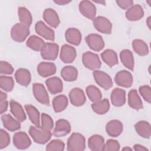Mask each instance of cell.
Returning a JSON list of instances; mask_svg holds the SVG:
<instances>
[{"instance_id":"cell-1","label":"cell","mask_w":151,"mask_h":151,"mask_svg":"<svg viewBox=\"0 0 151 151\" xmlns=\"http://www.w3.org/2000/svg\"><path fill=\"white\" fill-rule=\"evenodd\" d=\"M86 149V139L79 133H73L68 138L67 149L68 151H83Z\"/></svg>"},{"instance_id":"cell-2","label":"cell","mask_w":151,"mask_h":151,"mask_svg":"<svg viewBox=\"0 0 151 151\" xmlns=\"http://www.w3.org/2000/svg\"><path fill=\"white\" fill-rule=\"evenodd\" d=\"M29 134L34 142L40 145H44L47 143L51 137V131H48L38 127L31 126L29 129Z\"/></svg>"},{"instance_id":"cell-3","label":"cell","mask_w":151,"mask_h":151,"mask_svg":"<svg viewBox=\"0 0 151 151\" xmlns=\"http://www.w3.org/2000/svg\"><path fill=\"white\" fill-rule=\"evenodd\" d=\"M82 62L84 66L91 70H97L101 65V62L99 55L90 51L83 53L82 55Z\"/></svg>"},{"instance_id":"cell-4","label":"cell","mask_w":151,"mask_h":151,"mask_svg":"<svg viewBox=\"0 0 151 151\" xmlns=\"http://www.w3.org/2000/svg\"><path fill=\"white\" fill-rule=\"evenodd\" d=\"M29 34V27L21 24L17 23L11 29V37L16 42L24 41Z\"/></svg>"},{"instance_id":"cell-5","label":"cell","mask_w":151,"mask_h":151,"mask_svg":"<svg viewBox=\"0 0 151 151\" xmlns=\"http://www.w3.org/2000/svg\"><path fill=\"white\" fill-rule=\"evenodd\" d=\"M32 92L35 99L41 104L49 106L50 98L47 90L41 83H34L32 86Z\"/></svg>"},{"instance_id":"cell-6","label":"cell","mask_w":151,"mask_h":151,"mask_svg":"<svg viewBox=\"0 0 151 151\" xmlns=\"http://www.w3.org/2000/svg\"><path fill=\"white\" fill-rule=\"evenodd\" d=\"M93 75L96 83L104 90H107L113 86L112 79L106 73L97 70L93 71Z\"/></svg>"},{"instance_id":"cell-7","label":"cell","mask_w":151,"mask_h":151,"mask_svg":"<svg viewBox=\"0 0 151 151\" xmlns=\"http://www.w3.org/2000/svg\"><path fill=\"white\" fill-rule=\"evenodd\" d=\"M94 28L99 32L104 34H110L112 31V24L106 17L98 16L93 19Z\"/></svg>"},{"instance_id":"cell-8","label":"cell","mask_w":151,"mask_h":151,"mask_svg":"<svg viewBox=\"0 0 151 151\" xmlns=\"http://www.w3.org/2000/svg\"><path fill=\"white\" fill-rule=\"evenodd\" d=\"M59 46L58 44L54 42H47L45 43V45L40 52V54L43 59L53 61L57 58Z\"/></svg>"},{"instance_id":"cell-9","label":"cell","mask_w":151,"mask_h":151,"mask_svg":"<svg viewBox=\"0 0 151 151\" xmlns=\"http://www.w3.org/2000/svg\"><path fill=\"white\" fill-rule=\"evenodd\" d=\"M14 146L21 150L28 149L31 145V140L28 135L24 132H16L13 136Z\"/></svg>"},{"instance_id":"cell-10","label":"cell","mask_w":151,"mask_h":151,"mask_svg":"<svg viewBox=\"0 0 151 151\" xmlns=\"http://www.w3.org/2000/svg\"><path fill=\"white\" fill-rule=\"evenodd\" d=\"M78 9L80 13L89 19H94L96 15V7L94 4L87 0L81 1L79 3Z\"/></svg>"},{"instance_id":"cell-11","label":"cell","mask_w":151,"mask_h":151,"mask_svg":"<svg viewBox=\"0 0 151 151\" xmlns=\"http://www.w3.org/2000/svg\"><path fill=\"white\" fill-rule=\"evenodd\" d=\"M115 83L119 86L129 88L132 86L133 78L131 73L127 70H121L117 72L114 77Z\"/></svg>"},{"instance_id":"cell-12","label":"cell","mask_w":151,"mask_h":151,"mask_svg":"<svg viewBox=\"0 0 151 151\" xmlns=\"http://www.w3.org/2000/svg\"><path fill=\"white\" fill-rule=\"evenodd\" d=\"M85 40L90 48L94 51H100L104 47V41L99 34H90L86 37Z\"/></svg>"},{"instance_id":"cell-13","label":"cell","mask_w":151,"mask_h":151,"mask_svg":"<svg viewBox=\"0 0 151 151\" xmlns=\"http://www.w3.org/2000/svg\"><path fill=\"white\" fill-rule=\"evenodd\" d=\"M68 96L71 104L76 107L83 106L86 101V97L83 90L78 87L71 89L69 92Z\"/></svg>"},{"instance_id":"cell-14","label":"cell","mask_w":151,"mask_h":151,"mask_svg":"<svg viewBox=\"0 0 151 151\" xmlns=\"http://www.w3.org/2000/svg\"><path fill=\"white\" fill-rule=\"evenodd\" d=\"M35 32L45 40L53 41L55 40V32L54 30L47 26L45 24L41 21H38L35 25Z\"/></svg>"},{"instance_id":"cell-15","label":"cell","mask_w":151,"mask_h":151,"mask_svg":"<svg viewBox=\"0 0 151 151\" xmlns=\"http://www.w3.org/2000/svg\"><path fill=\"white\" fill-rule=\"evenodd\" d=\"M77 57L76 50L73 46L68 44H64L60 50V58L64 63H73Z\"/></svg>"},{"instance_id":"cell-16","label":"cell","mask_w":151,"mask_h":151,"mask_svg":"<svg viewBox=\"0 0 151 151\" xmlns=\"http://www.w3.org/2000/svg\"><path fill=\"white\" fill-rule=\"evenodd\" d=\"M71 124L65 119H59L55 123L52 134L57 137H63L70 133L71 132Z\"/></svg>"},{"instance_id":"cell-17","label":"cell","mask_w":151,"mask_h":151,"mask_svg":"<svg viewBox=\"0 0 151 151\" xmlns=\"http://www.w3.org/2000/svg\"><path fill=\"white\" fill-rule=\"evenodd\" d=\"M123 130L122 123L118 120H111L107 122L106 125V131L110 137H118Z\"/></svg>"},{"instance_id":"cell-18","label":"cell","mask_w":151,"mask_h":151,"mask_svg":"<svg viewBox=\"0 0 151 151\" xmlns=\"http://www.w3.org/2000/svg\"><path fill=\"white\" fill-rule=\"evenodd\" d=\"M43 19L48 25L53 28L58 27L60 24L58 14L52 8H48L44 11Z\"/></svg>"},{"instance_id":"cell-19","label":"cell","mask_w":151,"mask_h":151,"mask_svg":"<svg viewBox=\"0 0 151 151\" xmlns=\"http://www.w3.org/2000/svg\"><path fill=\"white\" fill-rule=\"evenodd\" d=\"M37 72L42 77H47L54 75L57 71V67L52 62H41L37 66Z\"/></svg>"},{"instance_id":"cell-20","label":"cell","mask_w":151,"mask_h":151,"mask_svg":"<svg viewBox=\"0 0 151 151\" xmlns=\"http://www.w3.org/2000/svg\"><path fill=\"white\" fill-rule=\"evenodd\" d=\"M111 104L115 107H121L126 103V91L120 88H115L111 93Z\"/></svg>"},{"instance_id":"cell-21","label":"cell","mask_w":151,"mask_h":151,"mask_svg":"<svg viewBox=\"0 0 151 151\" xmlns=\"http://www.w3.org/2000/svg\"><path fill=\"white\" fill-rule=\"evenodd\" d=\"M144 11L143 8L139 4L133 5L125 13L126 19L130 21H136L140 19L144 16Z\"/></svg>"},{"instance_id":"cell-22","label":"cell","mask_w":151,"mask_h":151,"mask_svg":"<svg viewBox=\"0 0 151 151\" xmlns=\"http://www.w3.org/2000/svg\"><path fill=\"white\" fill-rule=\"evenodd\" d=\"M47 87L52 94H56L62 92L63 83L62 80L58 77H52L45 81Z\"/></svg>"},{"instance_id":"cell-23","label":"cell","mask_w":151,"mask_h":151,"mask_svg":"<svg viewBox=\"0 0 151 151\" xmlns=\"http://www.w3.org/2000/svg\"><path fill=\"white\" fill-rule=\"evenodd\" d=\"M1 120L4 127L10 132H15L21 128L20 122L17 119H14L9 114L2 115Z\"/></svg>"},{"instance_id":"cell-24","label":"cell","mask_w":151,"mask_h":151,"mask_svg":"<svg viewBox=\"0 0 151 151\" xmlns=\"http://www.w3.org/2000/svg\"><path fill=\"white\" fill-rule=\"evenodd\" d=\"M16 81L22 86H28L31 81V75L29 71L26 68H18L15 73Z\"/></svg>"},{"instance_id":"cell-25","label":"cell","mask_w":151,"mask_h":151,"mask_svg":"<svg viewBox=\"0 0 151 151\" xmlns=\"http://www.w3.org/2000/svg\"><path fill=\"white\" fill-rule=\"evenodd\" d=\"M81 32L76 28H69L65 32V38L67 42L74 45H78L81 41Z\"/></svg>"},{"instance_id":"cell-26","label":"cell","mask_w":151,"mask_h":151,"mask_svg":"<svg viewBox=\"0 0 151 151\" xmlns=\"http://www.w3.org/2000/svg\"><path fill=\"white\" fill-rule=\"evenodd\" d=\"M104 145V139L99 134L92 135L88 139V148L92 151H103Z\"/></svg>"},{"instance_id":"cell-27","label":"cell","mask_w":151,"mask_h":151,"mask_svg":"<svg viewBox=\"0 0 151 151\" xmlns=\"http://www.w3.org/2000/svg\"><path fill=\"white\" fill-rule=\"evenodd\" d=\"M128 104L133 109L139 110L143 109V102L136 90L132 89L128 93Z\"/></svg>"},{"instance_id":"cell-28","label":"cell","mask_w":151,"mask_h":151,"mask_svg":"<svg viewBox=\"0 0 151 151\" xmlns=\"http://www.w3.org/2000/svg\"><path fill=\"white\" fill-rule=\"evenodd\" d=\"M10 110L13 116L20 122L26 120L27 116L22 106L17 101L11 100L9 102Z\"/></svg>"},{"instance_id":"cell-29","label":"cell","mask_w":151,"mask_h":151,"mask_svg":"<svg viewBox=\"0 0 151 151\" xmlns=\"http://www.w3.org/2000/svg\"><path fill=\"white\" fill-rule=\"evenodd\" d=\"M136 133L142 137L149 139L151 135V128L149 123L145 120H140L134 124Z\"/></svg>"},{"instance_id":"cell-30","label":"cell","mask_w":151,"mask_h":151,"mask_svg":"<svg viewBox=\"0 0 151 151\" xmlns=\"http://www.w3.org/2000/svg\"><path fill=\"white\" fill-rule=\"evenodd\" d=\"M102 60L110 67H113L118 64L117 53L111 49H107L101 53Z\"/></svg>"},{"instance_id":"cell-31","label":"cell","mask_w":151,"mask_h":151,"mask_svg":"<svg viewBox=\"0 0 151 151\" xmlns=\"http://www.w3.org/2000/svg\"><path fill=\"white\" fill-rule=\"evenodd\" d=\"M120 58L122 63L125 67L131 71L133 70L134 61L133 53L130 50L128 49L122 50L120 52Z\"/></svg>"},{"instance_id":"cell-32","label":"cell","mask_w":151,"mask_h":151,"mask_svg":"<svg viewBox=\"0 0 151 151\" xmlns=\"http://www.w3.org/2000/svg\"><path fill=\"white\" fill-rule=\"evenodd\" d=\"M61 76L65 81H74L78 77L77 69L71 65L65 66L61 71Z\"/></svg>"},{"instance_id":"cell-33","label":"cell","mask_w":151,"mask_h":151,"mask_svg":"<svg viewBox=\"0 0 151 151\" xmlns=\"http://www.w3.org/2000/svg\"><path fill=\"white\" fill-rule=\"evenodd\" d=\"M28 47L35 51H41L45 45V41L40 37L35 35L30 36L26 41Z\"/></svg>"},{"instance_id":"cell-34","label":"cell","mask_w":151,"mask_h":151,"mask_svg":"<svg viewBox=\"0 0 151 151\" xmlns=\"http://www.w3.org/2000/svg\"><path fill=\"white\" fill-rule=\"evenodd\" d=\"M68 101L67 97L63 94H60L55 97L52 101V107L55 113L64 111L68 106Z\"/></svg>"},{"instance_id":"cell-35","label":"cell","mask_w":151,"mask_h":151,"mask_svg":"<svg viewBox=\"0 0 151 151\" xmlns=\"http://www.w3.org/2000/svg\"><path fill=\"white\" fill-rule=\"evenodd\" d=\"M25 109L29 117L30 121L35 125V126L40 127V112L38 109L31 104H25L24 106Z\"/></svg>"},{"instance_id":"cell-36","label":"cell","mask_w":151,"mask_h":151,"mask_svg":"<svg viewBox=\"0 0 151 151\" xmlns=\"http://www.w3.org/2000/svg\"><path fill=\"white\" fill-rule=\"evenodd\" d=\"M91 109L97 114H104L109 110V101L107 99H104L94 102L91 104Z\"/></svg>"},{"instance_id":"cell-37","label":"cell","mask_w":151,"mask_h":151,"mask_svg":"<svg viewBox=\"0 0 151 151\" xmlns=\"http://www.w3.org/2000/svg\"><path fill=\"white\" fill-rule=\"evenodd\" d=\"M132 47L134 51L140 56L147 55L149 52L147 44L140 39H135L132 42Z\"/></svg>"},{"instance_id":"cell-38","label":"cell","mask_w":151,"mask_h":151,"mask_svg":"<svg viewBox=\"0 0 151 151\" xmlns=\"http://www.w3.org/2000/svg\"><path fill=\"white\" fill-rule=\"evenodd\" d=\"M18 15L20 23L29 27L32 24V18L31 12L27 8L20 6L18 8Z\"/></svg>"},{"instance_id":"cell-39","label":"cell","mask_w":151,"mask_h":151,"mask_svg":"<svg viewBox=\"0 0 151 151\" xmlns=\"http://www.w3.org/2000/svg\"><path fill=\"white\" fill-rule=\"evenodd\" d=\"M86 94L92 102H96L102 99V94L100 90L94 85H90L86 87Z\"/></svg>"},{"instance_id":"cell-40","label":"cell","mask_w":151,"mask_h":151,"mask_svg":"<svg viewBox=\"0 0 151 151\" xmlns=\"http://www.w3.org/2000/svg\"><path fill=\"white\" fill-rule=\"evenodd\" d=\"M1 88L7 92L11 91L14 87V81L12 77L1 76L0 77Z\"/></svg>"},{"instance_id":"cell-41","label":"cell","mask_w":151,"mask_h":151,"mask_svg":"<svg viewBox=\"0 0 151 151\" xmlns=\"http://www.w3.org/2000/svg\"><path fill=\"white\" fill-rule=\"evenodd\" d=\"M65 149V143L60 139H54L50 142L45 148L48 151H63Z\"/></svg>"},{"instance_id":"cell-42","label":"cell","mask_w":151,"mask_h":151,"mask_svg":"<svg viewBox=\"0 0 151 151\" xmlns=\"http://www.w3.org/2000/svg\"><path fill=\"white\" fill-rule=\"evenodd\" d=\"M53 127L54 122L51 117L45 113H42L41 123L40 124V127L45 130L51 131V130L53 129Z\"/></svg>"},{"instance_id":"cell-43","label":"cell","mask_w":151,"mask_h":151,"mask_svg":"<svg viewBox=\"0 0 151 151\" xmlns=\"http://www.w3.org/2000/svg\"><path fill=\"white\" fill-rule=\"evenodd\" d=\"M139 91L143 99L148 103L151 102V88L148 85H143L139 87Z\"/></svg>"},{"instance_id":"cell-44","label":"cell","mask_w":151,"mask_h":151,"mask_svg":"<svg viewBox=\"0 0 151 151\" xmlns=\"http://www.w3.org/2000/svg\"><path fill=\"white\" fill-rule=\"evenodd\" d=\"M120 145L119 142L114 139H109L105 143L104 151H118L120 150Z\"/></svg>"},{"instance_id":"cell-45","label":"cell","mask_w":151,"mask_h":151,"mask_svg":"<svg viewBox=\"0 0 151 151\" xmlns=\"http://www.w3.org/2000/svg\"><path fill=\"white\" fill-rule=\"evenodd\" d=\"M10 143V136L8 133L1 129L0 130V149L7 147Z\"/></svg>"},{"instance_id":"cell-46","label":"cell","mask_w":151,"mask_h":151,"mask_svg":"<svg viewBox=\"0 0 151 151\" xmlns=\"http://www.w3.org/2000/svg\"><path fill=\"white\" fill-rule=\"evenodd\" d=\"M0 73L2 74L11 75L14 73V68L12 65L7 61H1L0 62Z\"/></svg>"},{"instance_id":"cell-47","label":"cell","mask_w":151,"mask_h":151,"mask_svg":"<svg viewBox=\"0 0 151 151\" xmlns=\"http://www.w3.org/2000/svg\"><path fill=\"white\" fill-rule=\"evenodd\" d=\"M117 5L123 9H128L133 4V1L132 0H121L116 1Z\"/></svg>"},{"instance_id":"cell-48","label":"cell","mask_w":151,"mask_h":151,"mask_svg":"<svg viewBox=\"0 0 151 151\" xmlns=\"http://www.w3.org/2000/svg\"><path fill=\"white\" fill-rule=\"evenodd\" d=\"M0 113L2 114L4 113L8 109V101L7 100H5L4 101L0 102Z\"/></svg>"},{"instance_id":"cell-49","label":"cell","mask_w":151,"mask_h":151,"mask_svg":"<svg viewBox=\"0 0 151 151\" xmlns=\"http://www.w3.org/2000/svg\"><path fill=\"white\" fill-rule=\"evenodd\" d=\"M135 151H149V149L140 144H135L133 146Z\"/></svg>"},{"instance_id":"cell-50","label":"cell","mask_w":151,"mask_h":151,"mask_svg":"<svg viewBox=\"0 0 151 151\" xmlns=\"http://www.w3.org/2000/svg\"><path fill=\"white\" fill-rule=\"evenodd\" d=\"M71 1L69 0H57V1H54V2L59 5H67L68 4H69Z\"/></svg>"},{"instance_id":"cell-51","label":"cell","mask_w":151,"mask_h":151,"mask_svg":"<svg viewBox=\"0 0 151 151\" xmlns=\"http://www.w3.org/2000/svg\"><path fill=\"white\" fill-rule=\"evenodd\" d=\"M6 98H7V94L5 92H3L2 91H1L0 93V102L6 100Z\"/></svg>"},{"instance_id":"cell-52","label":"cell","mask_w":151,"mask_h":151,"mask_svg":"<svg viewBox=\"0 0 151 151\" xmlns=\"http://www.w3.org/2000/svg\"><path fill=\"white\" fill-rule=\"evenodd\" d=\"M146 24L149 28V29H150V17H149L146 19Z\"/></svg>"},{"instance_id":"cell-53","label":"cell","mask_w":151,"mask_h":151,"mask_svg":"<svg viewBox=\"0 0 151 151\" xmlns=\"http://www.w3.org/2000/svg\"><path fill=\"white\" fill-rule=\"evenodd\" d=\"M95 3H97V4H100L101 5H105L106 4V2L105 1H94Z\"/></svg>"},{"instance_id":"cell-54","label":"cell","mask_w":151,"mask_h":151,"mask_svg":"<svg viewBox=\"0 0 151 151\" xmlns=\"http://www.w3.org/2000/svg\"><path fill=\"white\" fill-rule=\"evenodd\" d=\"M122 150H132V149L129 147H124L122 149Z\"/></svg>"},{"instance_id":"cell-55","label":"cell","mask_w":151,"mask_h":151,"mask_svg":"<svg viewBox=\"0 0 151 151\" xmlns=\"http://www.w3.org/2000/svg\"><path fill=\"white\" fill-rule=\"evenodd\" d=\"M150 2H151V1H146V2L149 4V6H150Z\"/></svg>"}]
</instances>
